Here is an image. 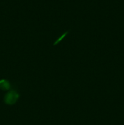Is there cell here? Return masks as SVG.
Wrapping results in <instances>:
<instances>
[{
	"mask_svg": "<svg viewBox=\"0 0 124 125\" xmlns=\"http://www.w3.org/2000/svg\"><path fill=\"white\" fill-rule=\"evenodd\" d=\"M19 94L15 90H10L4 96V103L6 104L13 105L17 103L19 99Z\"/></svg>",
	"mask_w": 124,
	"mask_h": 125,
	"instance_id": "cell-1",
	"label": "cell"
},
{
	"mask_svg": "<svg viewBox=\"0 0 124 125\" xmlns=\"http://www.w3.org/2000/svg\"><path fill=\"white\" fill-rule=\"evenodd\" d=\"M11 89V85L9 81L4 79L0 80V89L2 90H8Z\"/></svg>",
	"mask_w": 124,
	"mask_h": 125,
	"instance_id": "cell-2",
	"label": "cell"
},
{
	"mask_svg": "<svg viewBox=\"0 0 124 125\" xmlns=\"http://www.w3.org/2000/svg\"><path fill=\"white\" fill-rule=\"evenodd\" d=\"M69 31H66L65 32L63 33V34H62V35H61V36H60L59 37H58V39H57V40H55V42L53 43V46H55V45H58V44L61 41H62V40H63V39H64V38L66 37V35H68V33H69Z\"/></svg>",
	"mask_w": 124,
	"mask_h": 125,
	"instance_id": "cell-3",
	"label": "cell"
}]
</instances>
